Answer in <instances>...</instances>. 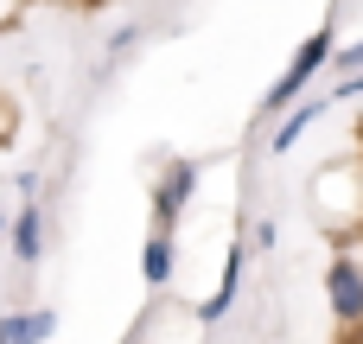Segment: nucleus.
<instances>
[{
    "label": "nucleus",
    "instance_id": "1",
    "mask_svg": "<svg viewBox=\"0 0 363 344\" xmlns=\"http://www.w3.org/2000/svg\"><path fill=\"white\" fill-rule=\"evenodd\" d=\"M332 57H338V13H325V19L300 38V51L287 57V70H281V77H274V89L262 96V115H287V109L319 83V70H325Z\"/></svg>",
    "mask_w": 363,
    "mask_h": 344
},
{
    "label": "nucleus",
    "instance_id": "2",
    "mask_svg": "<svg viewBox=\"0 0 363 344\" xmlns=\"http://www.w3.org/2000/svg\"><path fill=\"white\" fill-rule=\"evenodd\" d=\"M325 306H332V319H338L345 332L363 326V255H357V243H345V249L325 262Z\"/></svg>",
    "mask_w": 363,
    "mask_h": 344
},
{
    "label": "nucleus",
    "instance_id": "3",
    "mask_svg": "<svg viewBox=\"0 0 363 344\" xmlns=\"http://www.w3.org/2000/svg\"><path fill=\"white\" fill-rule=\"evenodd\" d=\"M198 179H204L198 160H172V166L160 172V185H153V230H179L185 204L198 198Z\"/></svg>",
    "mask_w": 363,
    "mask_h": 344
},
{
    "label": "nucleus",
    "instance_id": "4",
    "mask_svg": "<svg viewBox=\"0 0 363 344\" xmlns=\"http://www.w3.org/2000/svg\"><path fill=\"white\" fill-rule=\"evenodd\" d=\"M236 294H242V236H230V255H223V281H217V294H211L204 306H191V319H198V326H217V319H230Z\"/></svg>",
    "mask_w": 363,
    "mask_h": 344
},
{
    "label": "nucleus",
    "instance_id": "5",
    "mask_svg": "<svg viewBox=\"0 0 363 344\" xmlns=\"http://www.w3.org/2000/svg\"><path fill=\"white\" fill-rule=\"evenodd\" d=\"M6 243H13V255H19V268H38V255H45V211H38V198H26V204L13 211Z\"/></svg>",
    "mask_w": 363,
    "mask_h": 344
},
{
    "label": "nucleus",
    "instance_id": "6",
    "mask_svg": "<svg viewBox=\"0 0 363 344\" xmlns=\"http://www.w3.org/2000/svg\"><path fill=\"white\" fill-rule=\"evenodd\" d=\"M325 109H332V96H306V102H294V109L274 121L268 147H274V153H294V147H300V134H313V121H319Z\"/></svg>",
    "mask_w": 363,
    "mask_h": 344
},
{
    "label": "nucleus",
    "instance_id": "7",
    "mask_svg": "<svg viewBox=\"0 0 363 344\" xmlns=\"http://www.w3.org/2000/svg\"><path fill=\"white\" fill-rule=\"evenodd\" d=\"M0 338H6V344H51V338H57V313H51V306L6 313V319H0Z\"/></svg>",
    "mask_w": 363,
    "mask_h": 344
},
{
    "label": "nucleus",
    "instance_id": "8",
    "mask_svg": "<svg viewBox=\"0 0 363 344\" xmlns=\"http://www.w3.org/2000/svg\"><path fill=\"white\" fill-rule=\"evenodd\" d=\"M172 262H179L172 230H147V243H140V281H147V287H166V281H172Z\"/></svg>",
    "mask_w": 363,
    "mask_h": 344
},
{
    "label": "nucleus",
    "instance_id": "9",
    "mask_svg": "<svg viewBox=\"0 0 363 344\" xmlns=\"http://www.w3.org/2000/svg\"><path fill=\"white\" fill-rule=\"evenodd\" d=\"M332 102H363V70H351V77L332 83Z\"/></svg>",
    "mask_w": 363,
    "mask_h": 344
},
{
    "label": "nucleus",
    "instance_id": "10",
    "mask_svg": "<svg viewBox=\"0 0 363 344\" xmlns=\"http://www.w3.org/2000/svg\"><path fill=\"white\" fill-rule=\"evenodd\" d=\"M332 70H338V77H351V70H363V38H357V45H338Z\"/></svg>",
    "mask_w": 363,
    "mask_h": 344
},
{
    "label": "nucleus",
    "instance_id": "11",
    "mask_svg": "<svg viewBox=\"0 0 363 344\" xmlns=\"http://www.w3.org/2000/svg\"><path fill=\"white\" fill-rule=\"evenodd\" d=\"M134 45H140V26H121V32L108 38V57H121V51H134Z\"/></svg>",
    "mask_w": 363,
    "mask_h": 344
},
{
    "label": "nucleus",
    "instance_id": "12",
    "mask_svg": "<svg viewBox=\"0 0 363 344\" xmlns=\"http://www.w3.org/2000/svg\"><path fill=\"white\" fill-rule=\"evenodd\" d=\"M6 230H13V217H0V236H6Z\"/></svg>",
    "mask_w": 363,
    "mask_h": 344
}]
</instances>
